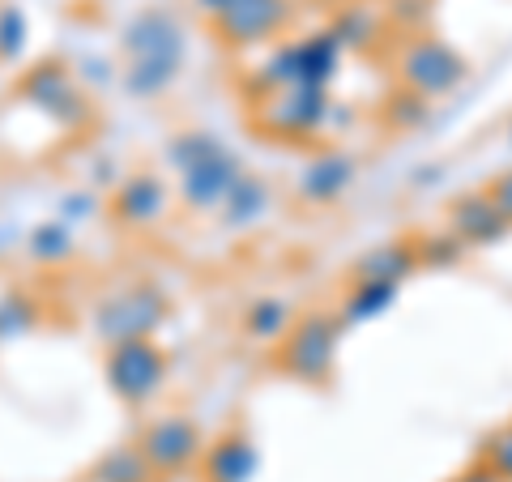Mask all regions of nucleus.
Masks as SVG:
<instances>
[{"mask_svg":"<svg viewBox=\"0 0 512 482\" xmlns=\"http://www.w3.org/2000/svg\"><path fill=\"white\" fill-rule=\"evenodd\" d=\"M359 175V158L346 150H320L308 167L299 171V192L303 201L312 205H333L338 197H346L350 184Z\"/></svg>","mask_w":512,"mask_h":482,"instance_id":"12","label":"nucleus"},{"mask_svg":"<svg viewBox=\"0 0 512 482\" xmlns=\"http://www.w3.org/2000/svg\"><path fill=\"white\" fill-rule=\"evenodd\" d=\"M448 231H453L466 248H491L512 231L508 222L495 214V205L483 188L461 192V197L448 201Z\"/></svg>","mask_w":512,"mask_h":482,"instance_id":"11","label":"nucleus"},{"mask_svg":"<svg viewBox=\"0 0 512 482\" xmlns=\"http://www.w3.org/2000/svg\"><path fill=\"white\" fill-rule=\"evenodd\" d=\"M137 453L146 457V465L154 474H180L188 465H197L205 453L201 427L184 419V414H167V419H154L137 440Z\"/></svg>","mask_w":512,"mask_h":482,"instance_id":"9","label":"nucleus"},{"mask_svg":"<svg viewBox=\"0 0 512 482\" xmlns=\"http://www.w3.org/2000/svg\"><path fill=\"white\" fill-rule=\"evenodd\" d=\"M483 465L500 478V482H512V423L491 431L487 444H483Z\"/></svg>","mask_w":512,"mask_h":482,"instance_id":"26","label":"nucleus"},{"mask_svg":"<svg viewBox=\"0 0 512 482\" xmlns=\"http://www.w3.org/2000/svg\"><path fill=\"white\" fill-rule=\"evenodd\" d=\"M295 22V0H235L214 18V35L227 52H256L265 43H278Z\"/></svg>","mask_w":512,"mask_h":482,"instance_id":"7","label":"nucleus"},{"mask_svg":"<svg viewBox=\"0 0 512 482\" xmlns=\"http://www.w3.org/2000/svg\"><path fill=\"white\" fill-rule=\"evenodd\" d=\"M269 205H274V192H269V180H261V175H239L235 188L227 192V201L218 205L222 214V227L227 231H248L256 227V222H265Z\"/></svg>","mask_w":512,"mask_h":482,"instance_id":"17","label":"nucleus"},{"mask_svg":"<svg viewBox=\"0 0 512 482\" xmlns=\"http://www.w3.org/2000/svg\"><path fill=\"white\" fill-rule=\"evenodd\" d=\"M167 350L154 342V337H137V342H116L107 346V359H103V376H107V389L116 393L124 406H146L163 393L167 384Z\"/></svg>","mask_w":512,"mask_h":482,"instance_id":"4","label":"nucleus"},{"mask_svg":"<svg viewBox=\"0 0 512 482\" xmlns=\"http://www.w3.org/2000/svg\"><path fill=\"white\" fill-rule=\"evenodd\" d=\"M26 252L35 256V261H43V265H60V261H69L73 256V235H69L64 222H43V227L30 231Z\"/></svg>","mask_w":512,"mask_h":482,"instance_id":"22","label":"nucleus"},{"mask_svg":"<svg viewBox=\"0 0 512 482\" xmlns=\"http://www.w3.org/2000/svg\"><path fill=\"white\" fill-rule=\"evenodd\" d=\"M414 184H440V167H419L414 171Z\"/></svg>","mask_w":512,"mask_h":482,"instance_id":"32","label":"nucleus"},{"mask_svg":"<svg viewBox=\"0 0 512 482\" xmlns=\"http://www.w3.org/2000/svg\"><path fill=\"white\" fill-rule=\"evenodd\" d=\"M483 192L491 197L495 214H500V218L508 222V227H512V167H508V171H500V175H495V180H491V184H487Z\"/></svg>","mask_w":512,"mask_h":482,"instance_id":"27","label":"nucleus"},{"mask_svg":"<svg viewBox=\"0 0 512 482\" xmlns=\"http://www.w3.org/2000/svg\"><path fill=\"white\" fill-rule=\"evenodd\" d=\"M342 320L325 316V312H303L295 316V325L282 333L274 363L286 376H295L303 384H325L338 363V346H342Z\"/></svg>","mask_w":512,"mask_h":482,"instance_id":"3","label":"nucleus"},{"mask_svg":"<svg viewBox=\"0 0 512 482\" xmlns=\"http://www.w3.org/2000/svg\"><path fill=\"white\" fill-rule=\"evenodd\" d=\"M192 5H197V13H201V18H222V13H227L231 5H235V0H192Z\"/></svg>","mask_w":512,"mask_h":482,"instance_id":"29","label":"nucleus"},{"mask_svg":"<svg viewBox=\"0 0 512 482\" xmlns=\"http://www.w3.org/2000/svg\"><path fill=\"white\" fill-rule=\"evenodd\" d=\"M329 35L342 43V52L346 47L350 52H372L384 39V18L372 5H363V0H346V5H338V13H333Z\"/></svg>","mask_w":512,"mask_h":482,"instance_id":"18","label":"nucleus"},{"mask_svg":"<svg viewBox=\"0 0 512 482\" xmlns=\"http://www.w3.org/2000/svg\"><path fill=\"white\" fill-rule=\"evenodd\" d=\"M414 252H419V265L427 269H448V265H457L461 256H466V244L453 235V231H440V235H427L414 244Z\"/></svg>","mask_w":512,"mask_h":482,"instance_id":"24","label":"nucleus"},{"mask_svg":"<svg viewBox=\"0 0 512 482\" xmlns=\"http://www.w3.org/2000/svg\"><path fill=\"white\" fill-rule=\"evenodd\" d=\"M453 482H500V478H495V474L487 470V465H483V461H478V465H470V470H466V474H457Z\"/></svg>","mask_w":512,"mask_h":482,"instance_id":"31","label":"nucleus"},{"mask_svg":"<svg viewBox=\"0 0 512 482\" xmlns=\"http://www.w3.org/2000/svg\"><path fill=\"white\" fill-rule=\"evenodd\" d=\"M402 286H389V282H355L350 295L342 303V325H367V320H380L384 312H393Z\"/></svg>","mask_w":512,"mask_h":482,"instance_id":"19","label":"nucleus"},{"mask_svg":"<svg viewBox=\"0 0 512 482\" xmlns=\"http://www.w3.org/2000/svg\"><path fill=\"white\" fill-rule=\"evenodd\" d=\"M470 77V60L457 52L453 43L436 35H414L402 52H397V82L406 90L423 94V99H444Z\"/></svg>","mask_w":512,"mask_h":482,"instance_id":"5","label":"nucleus"},{"mask_svg":"<svg viewBox=\"0 0 512 482\" xmlns=\"http://www.w3.org/2000/svg\"><path fill=\"white\" fill-rule=\"evenodd\" d=\"M427 13H431L427 0H393L389 18H397L402 26H419V22H427Z\"/></svg>","mask_w":512,"mask_h":482,"instance_id":"28","label":"nucleus"},{"mask_svg":"<svg viewBox=\"0 0 512 482\" xmlns=\"http://www.w3.org/2000/svg\"><path fill=\"white\" fill-rule=\"evenodd\" d=\"M419 269V252H414L410 239H384V244H372L363 256H355V282H389V286H402L410 273Z\"/></svg>","mask_w":512,"mask_h":482,"instance_id":"16","label":"nucleus"},{"mask_svg":"<svg viewBox=\"0 0 512 482\" xmlns=\"http://www.w3.org/2000/svg\"><path fill=\"white\" fill-rule=\"evenodd\" d=\"M167 320V299L150 282H133L124 291H111L99 308H94V333L107 346L137 342V337H154Z\"/></svg>","mask_w":512,"mask_h":482,"instance_id":"6","label":"nucleus"},{"mask_svg":"<svg viewBox=\"0 0 512 482\" xmlns=\"http://www.w3.org/2000/svg\"><path fill=\"white\" fill-rule=\"evenodd\" d=\"M167 184L158 180V175H128V180L116 188V218L124 227H154L158 218L167 214Z\"/></svg>","mask_w":512,"mask_h":482,"instance_id":"15","label":"nucleus"},{"mask_svg":"<svg viewBox=\"0 0 512 482\" xmlns=\"http://www.w3.org/2000/svg\"><path fill=\"white\" fill-rule=\"evenodd\" d=\"M256 470H261V453L248 431H227L201 453L205 482H252Z\"/></svg>","mask_w":512,"mask_h":482,"instance_id":"13","label":"nucleus"},{"mask_svg":"<svg viewBox=\"0 0 512 482\" xmlns=\"http://www.w3.org/2000/svg\"><path fill=\"white\" fill-rule=\"evenodd\" d=\"M291 56H295V86H312V90H329L338 82L342 69V43L325 30H312L303 39H291Z\"/></svg>","mask_w":512,"mask_h":482,"instance_id":"14","label":"nucleus"},{"mask_svg":"<svg viewBox=\"0 0 512 482\" xmlns=\"http://www.w3.org/2000/svg\"><path fill=\"white\" fill-rule=\"evenodd\" d=\"M64 214L69 218H90L94 214V197H69L64 201Z\"/></svg>","mask_w":512,"mask_h":482,"instance_id":"30","label":"nucleus"},{"mask_svg":"<svg viewBox=\"0 0 512 482\" xmlns=\"http://www.w3.org/2000/svg\"><path fill=\"white\" fill-rule=\"evenodd\" d=\"M316 5H346V0H316Z\"/></svg>","mask_w":512,"mask_h":482,"instance_id":"33","label":"nucleus"},{"mask_svg":"<svg viewBox=\"0 0 512 482\" xmlns=\"http://www.w3.org/2000/svg\"><path fill=\"white\" fill-rule=\"evenodd\" d=\"M94 482H154V470L146 457L137 453V444L128 448H111V453L94 465Z\"/></svg>","mask_w":512,"mask_h":482,"instance_id":"21","label":"nucleus"},{"mask_svg":"<svg viewBox=\"0 0 512 482\" xmlns=\"http://www.w3.org/2000/svg\"><path fill=\"white\" fill-rule=\"evenodd\" d=\"M120 47H124L120 82L133 99H158V94H167L184 69V26L163 5L141 9L124 26Z\"/></svg>","mask_w":512,"mask_h":482,"instance_id":"1","label":"nucleus"},{"mask_svg":"<svg viewBox=\"0 0 512 482\" xmlns=\"http://www.w3.org/2000/svg\"><path fill=\"white\" fill-rule=\"evenodd\" d=\"M26 9L22 5H0V60H18L26 52Z\"/></svg>","mask_w":512,"mask_h":482,"instance_id":"25","label":"nucleus"},{"mask_svg":"<svg viewBox=\"0 0 512 482\" xmlns=\"http://www.w3.org/2000/svg\"><path fill=\"white\" fill-rule=\"evenodd\" d=\"M333 116V99L329 90H312V86H291L278 90L274 99L256 103V128L269 137H316L320 128Z\"/></svg>","mask_w":512,"mask_h":482,"instance_id":"8","label":"nucleus"},{"mask_svg":"<svg viewBox=\"0 0 512 482\" xmlns=\"http://www.w3.org/2000/svg\"><path fill=\"white\" fill-rule=\"evenodd\" d=\"M22 94L35 107H43L52 120L60 124H82L90 116V103L82 99V90H77V77L64 69V64H39V69H30L26 73V82H22Z\"/></svg>","mask_w":512,"mask_h":482,"instance_id":"10","label":"nucleus"},{"mask_svg":"<svg viewBox=\"0 0 512 482\" xmlns=\"http://www.w3.org/2000/svg\"><path fill=\"white\" fill-rule=\"evenodd\" d=\"M427 111H431V103L423 99V94L397 86L389 94V103H384V120H389L393 128H402V133H410V128H419L427 120Z\"/></svg>","mask_w":512,"mask_h":482,"instance_id":"23","label":"nucleus"},{"mask_svg":"<svg viewBox=\"0 0 512 482\" xmlns=\"http://www.w3.org/2000/svg\"><path fill=\"white\" fill-rule=\"evenodd\" d=\"M171 167L180 171V197L192 210L210 214L227 201V192L235 188V180L244 175L239 158L222 146L214 133H201V128H188V133H175L167 146Z\"/></svg>","mask_w":512,"mask_h":482,"instance_id":"2","label":"nucleus"},{"mask_svg":"<svg viewBox=\"0 0 512 482\" xmlns=\"http://www.w3.org/2000/svg\"><path fill=\"white\" fill-rule=\"evenodd\" d=\"M295 325V303H286L278 295L252 299L244 312V333L256 337V342H282V333Z\"/></svg>","mask_w":512,"mask_h":482,"instance_id":"20","label":"nucleus"}]
</instances>
